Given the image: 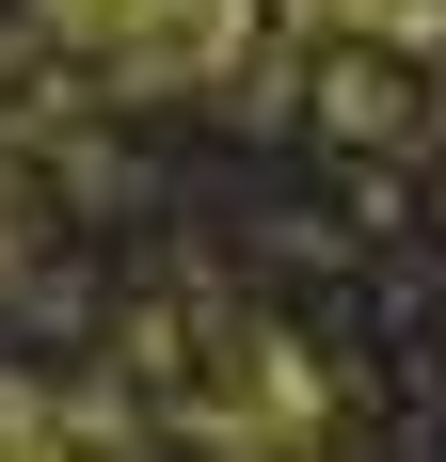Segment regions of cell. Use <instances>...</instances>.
Instances as JSON below:
<instances>
[{
	"mask_svg": "<svg viewBox=\"0 0 446 462\" xmlns=\"http://www.w3.org/2000/svg\"><path fill=\"white\" fill-rule=\"evenodd\" d=\"M96 64H128V80H208L223 48H239V0H48Z\"/></svg>",
	"mask_w": 446,
	"mask_h": 462,
	"instance_id": "obj_1",
	"label": "cell"
},
{
	"mask_svg": "<svg viewBox=\"0 0 446 462\" xmlns=\"http://www.w3.org/2000/svg\"><path fill=\"white\" fill-rule=\"evenodd\" d=\"M0 462H96V447L48 415V399H0Z\"/></svg>",
	"mask_w": 446,
	"mask_h": 462,
	"instance_id": "obj_2",
	"label": "cell"
}]
</instances>
